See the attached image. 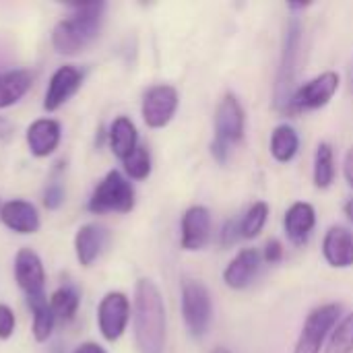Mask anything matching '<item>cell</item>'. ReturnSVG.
Returning a JSON list of instances; mask_svg holds the SVG:
<instances>
[{
    "instance_id": "f546056e",
    "label": "cell",
    "mask_w": 353,
    "mask_h": 353,
    "mask_svg": "<svg viewBox=\"0 0 353 353\" xmlns=\"http://www.w3.org/2000/svg\"><path fill=\"white\" fill-rule=\"evenodd\" d=\"M14 327H17V319L10 306L0 304V341H6L14 335Z\"/></svg>"
},
{
    "instance_id": "836d02e7",
    "label": "cell",
    "mask_w": 353,
    "mask_h": 353,
    "mask_svg": "<svg viewBox=\"0 0 353 353\" xmlns=\"http://www.w3.org/2000/svg\"><path fill=\"white\" fill-rule=\"evenodd\" d=\"M72 353H108L99 343H93V341H87V343H81L79 347H74Z\"/></svg>"
},
{
    "instance_id": "2e32d148",
    "label": "cell",
    "mask_w": 353,
    "mask_h": 353,
    "mask_svg": "<svg viewBox=\"0 0 353 353\" xmlns=\"http://www.w3.org/2000/svg\"><path fill=\"white\" fill-rule=\"evenodd\" d=\"M110 232L99 223H85L74 234V256L81 267H91L108 246Z\"/></svg>"
},
{
    "instance_id": "d590c367",
    "label": "cell",
    "mask_w": 353,
    "mask_h": 353,
    "mask_svg": "<svg viewBox=\"0 0 353 353\" xmlns=\"http://www.w3.org/2000/svg\"><path fill=\"white\" fill-rule=\"evenodd\" d=\"M343 211H345V215H347V219L353 223V199H350L347 203H345V207H343Z\"/></svg>"
},
{
    "instance_id": "52a82bcc",
    "label": "cell",
    "mask_w": 353,
    "mask_h": 353,
    "mask_svg": "<svg viewBox=\"0 0 353 353\" xmlns=\"http://www.w3.org/2000/svg\"><path fill=\"white\" fill-rule=\"evenodd\" d=\"M339 74L335 70L321 72L319 77L302 83L296 91H292V97L285 105L288 114H302V112H314L325 108L339 89Z\"/></svg>"
},
{
    "instance_id": "484cf974",
    "label": "cell",
    "mask_w": 353,
    "mask_h": 353,
    "mask_svg": "<svg viewBox=\"0 0 353 353\" xmlns=\"http://www.w3.org/2000/svg\"><path fill=\"white\" fill-rule=\"evenodd\" d=\"M267 219H269V205H267L265 201L254 203V205L244 213V217L240 219V236L246 238V240L256 238V236L263 232Z\"/></svg>"
},
{
    "instance_id": "e0dca14e",
    "label": "cell",
    "mask_w": 353,
    "mask_h": 353,
    "mask_svg": "<svg viewBox=\"0 0 353 353\" xmlns=\"http://www.w3.org/2000/svg\"><path fill=\"white\" fill-rule=\"evenodd\" d=\"M261 261H263V254L256 248L240 250L223 271L225 285L232 290H246L254 281V277L261 269Z\"/></svg>"
},
{
    "instance_id": "5b68a950",
    "label": "cell",
    "mask_w": 353,
    "mask_h": 353,
    "mask_svg": "<svg viewBox=\"0 0 353 353\" xmlns=\"http://www.w3.org/2000/svg\"><path fill=\"white\" fill-rule=\"evenodd\" d=\"M182 319H184L188 333L194 339L205 337L211 327V321H213L211 294L196 279H186L182 283Z\"/></svg>"
},
{
    "instance_id": "9c48e42d",
    "label": "cell",
    "mask_w": 353,
    "mask_h": 353,
    "mask_svg": "<svg viewBox=\"0 0 353 353\" xmlns=\"http://www.w3.org/2000/svg\"><path fill=\"white\" fill-rule=\"evenodd\" d=\"M130 321V302L122 292H108L97 306V327L108 343H116Z\"/></svg>"
},
{
    "instance_id": "5bb4252c",
    "label": "cell",
    "mask_w": 353,
    "mask_h": 353,
    "mask_svg": "<svg viewBox=\"0 0 353 353\" xmlns=\"http://www.w3.org/2000/svg\"><path fill=\"white\" fill-rule=\"evenodd\" d=\"M0 221H2L4 228H8L14 234H21V236L37 234L39 228H41V219H39V213H37L35 205L29 203V201H23V199L2 203Z\"/></svg>"
},
{
    "instance_id": "d6a6232c",
    "label": "cell",
    "mask_w": 353,
    "mask_h": 353,
    "mask_svg": "<svg viewBox=\"0 0 353 353\" xmlns=\"http://www.w3.org/2000/svg\"><path fill=\"white\" fill-rule=\"evenodd\" d=\"M12 132H14V126L10 124V120L0 116V141H8L12 137Z\"/></svg>"
},
{
    "instance_id": "7402d4cb",
    "label": "cell",
    "mask_w": 353,
    "mask_h": 353,
    "mask_svg": "<svg viewBox=\"0 0 353 353\" xmlns=\"http://www.w3.org/2000/svg\"><path fill=\"white\" fill-rule=\"evenodd\" d=\"M300 149V137L290 124H279L271 134V155L279 163H288Z\"/></svg>"
},
{
    "instance_id": "d4e9b609",
    "label": "cell",
    "mask_w": 353,
    "mask_h": 353,
    "mask_svg": "<svg viewBox=\"0 0 353 353\" xmlns=\"http://www.w3.org/2000/svg\"><path fill=\"white\" fill-rule=\"evenodd\" d=\"M335 182V153L329 143H321L314 153V186L325 190Z\"/></svg>"
},
{
    "instance_id": "83f0119b",
    "label": "cell",
    "mask_w": 353,
    "mask_h": 353,
    "mask_svg": "<svg viewBox=\"0 0 353 353\" xmlns=\"http://www.w3.org/2000/svg\"><path fill=\"white\" fill-rule=\"evenodd\" d=\"M325 353H353V312L337 325Z\"/></svg>"
},
{
    "instance_id": "74e56055",
    "label": "cell",
    "mask_w": 353,
    "mask_h": 353,
    "mask_svg": "<svg viewBox=\"0 0 353 353\" xmlns=\"http://www.w3.org/2000/svg\"><path fill=\"white\" fill-rule=\"evenodd\" d=\"M0 209H2V201H0Z\"/></svg>"
},
{
    "instance_id": "ac0fdd59",
    "label": "cell",
    "mask_w": 353,
    "mask_h": 353,
    "mask_svg": "<svg viewBox=\"0 0 353 353\" xmlns=\"http://www.w3.org/2000/svg\"><path fill=\"white\" fill-rule=\"evenodd\" d=\"M323 254L325 261L333 269H350L353 267V234L347 228L333 225L327 230L323 238Z\"/></svg>"
},
{
    "instance_id": "e575fe53",
    "label": "cell",
    "mask_w": 353,
    "mask_h": 353,
    "mask_svg": "<svg viewBox=\"0 0 353 353\" xmlns=\"http://www.w3.org/2000/svg\"><path fill=\"white\" fill-rule=\"evenodd\" d=\"M343 172H345V178L350 182V186L353 188V147L347 151L345 155V161H343Z\"/></svg>"
},
{
    "instance_id": "7c38bea8",
    "label": "cell",
    "mask_w": 353,
    "mask_h": 353,
    "mask_svg": "<svg viewBox=\"0 0 353 353\" xmlns=\"http://www.w3.org/2000/svg\"><path fill=\"white\" fill-rule=\"evenodd\" d=\"M83 85V70L72 66V64H64L58 66L48 83L46 89V97H43V110L46 112H56L60 110Z\"/></svg>"
},
{
    "instance_id": "8992f818",
    "label": "cell",
    "mask_w": 353,
    "mask_h": 353,
    "mask_svg": "<svg viewBox=\"0 0 353 353\" xmlns=\"http://www.w3.org/2000/svg\"><path fill=\"white\" fill-rule=\"evenodd\" d=\"M300 48H302V25H300L298 17H292L285 27L281 64H279L277 83H275V105L279 110H285V105L292 97V85H294L296 70H298Z\"/></svg>"
},
{
    "instance_id": "30bf717a",
    "label": "cell",
    "mask_w": 353,
    "mask_h": 353,
    "mask_svg": "<svg viewBox=\"0 0 353 353\" xmlns=\"http://www.w3.org/2000/svg\"><path fill=\"white\" fill-rule=\"evenodd\" d=\"M180 97L172 85H153L145 91L141 103V116L149 128H163L172 122L178 110Z\"/></svg>"
},
{
    "instance_id": "f1b7e54d",
    "label": "cell",
    "mask_w": 353,
    "mask_h": 353,
    "mask_svg": "<svg viewBox=\"0 0 353 353\" xmlns=\"http://www.w3.org/2000/svg\"><path fill=\"white\" fill-rule=\"evenodd\" d=\"M64 196H66L64 186H62L60 182H52V184L46 188V192H43V207H46L48 211H56V209L62 207Z\"/></svg>"
},
{
    "instance_id": "1f68e13d",
    "label": "cell",
    "mask_w": 353,
    "mask_h": 353,
    "mask_svg": "<svg viewBox=\"0 0 353 353\" xmlns=\"http://www.w3.org/2000/svg\"><path fill=\"white\" fill-rule=\"evenodd\" d=\"M283 259V244L279 240H269L263 250V261L267 265H277Z\"/></svg>"
},
{
    "instance_id": "277c9868",
    "label": "cell",
    "mask_w": 353,
    "mask_h": 353,
    "mask_svg": "<svg viewBox=\"0 0 353 353\" xmlns=\"http://www.w3.org/2000/svg\"><path fill=\"white\" fill-rule=\"evenodd\" d=\"M134 201H137L134 188L128 182V178L118 170H110L91 192L87 209L93 215H105V213L124 215L134 209Z\"/></svg>"
},
{
    "instance_id": "ba28073f",
    "label": "cell",
    "mask_w": 353,
    "mask_h": 353,
    "mask_svg": "<svg viewBox=\"0 0 353 353\" xmlns=\"http://www.w3.org/2000/svg\"><path fill=\"white\" fill-rule=\"evenodd\" d=\"M339 316H341L339 304H323L314 308L304 321L294 353H321L325 339L337 325Z\"/></svg>"
},
{
    "instance_id": "603a6c76",
    "label": "cell",
    "mask_w": 353,
    "mask_h": 353,
    "mask_svg": "<svg viewBox=\"0 0 353 353\" xmlns=\"http://www.w3.org/2000/svg\"><path fill=\"white\" fill-rule=\"evenodd\" d=\"M50 308L54 312L56 319H60L62 323H70L81 306V294L77 288L72 285H62L58 288L52 296H50Z\"/></svg>"
},
{
    "instance_id": "3957f363",
    "label": "cell",
    "mask_w": 353,
    "mask_h": 353,
    "mask_svg": "<svg viewBox=\"0 0 353 353\" xmlns=\"http://www.w3.org/2000/svg\"><path fill=\"white\" fill-rule=\"evenodd\" d=\"M246 114L240 99L234 93H225L215 110V137L211 143V153L219 163H228L232 147L244 139Z\"/></svg>"
},
{
    "instance_id": "4fadbf2b",
    "label": "cell",
    "mask_w": 353,
    "mask_h": 353,
    "mask_svg": "<svg viewBox=\"0 0 353 353\" xmlns=\"http://www.w3.org/2000/svg\"><path fill=\"white\" fill-rule=\"evenodd\" d=\"M211 236V213L203 205L186 209L180 223V244L188 252L203 250Z\"/></svg>"
},
{
    "instance_id": "8fae6325",
    "label": "cell",
    "mask_w": 353,
    "mask_h": 353,
    "mask_svg": "<svg viewBox=\"0 0 353 353\" xmlns=\"http://www.w3.org/2000/svg\"><path fill=\"white\" fill-rule=\"evenodd\" d=\"M14 279L27 302L46 298V271L39 254L31 248H21L14 256Z\"/></svg>"
},
{
    "instance_id": "ffe728a7",
    "label": "cell",
    "mask_w": 353,
    "mask_h": 353,
    "mask_svg": "<svg viewBox=\"0 0 353 353\" xmlns=\"http://www.w3.org/2000/svg\"><path fill=\"white\" fill-rule=\"evenodd\" d=\"M108 141H110V149L112 153L124 161L137 147H139V132H137V126L130 118L126 116H118L112 126H110V132H108Z\"/></svg>"
},
{
    "instance_id": "6da1fadb",
    "label": "cell",
    "mask_w": 353,
    "mask_h": 353,
    "mask_svg": "<svg viewBox=\"0 0 353 353\" xmlns=\"http://www.w3.org/2000/svg\"><path fill=\"white\" fill-rule=\"evenodd\" d=\"M134 343L139 353H165L168 319L159 288L151 279H139L132 304Z\"/></svg>"
},
{
    "instance_id": "9a60e30c",
    "label": "cell",
    "mask_w": 353,
    "mask_h": 353,
    "mask_svg": "<svg viewBox=\"0 0 353 353\" xmlns=\"http://www.w3.org/2000/svg\"><path fill=\"white\" fill-rule=\"evenodd\" d=\"M60 137H62L60 122L52 120V118H39V120L31 122L27 132H25L29 153L37 159L50 157L58 149Z\"/></svg>"
},
{
    "instance_id": "cb8c5ba5",
    "label": "cell",
    "mask_w": 353,
    "mask_h": 353,
    "mask_svg": "<svg viewBox=\"0 0 353 353\" xmlns=\"http://www.w3.org/2000/svg\"><path fill=\"white\" fill-rule=\"evenodd\" d=\"M27 304L33 314V329H31L33 337L37 343H46L52 337V331L56 325V316L50 308V302H48V298H41V300H33Z\"/></svg>"
},
{
    "instance_id": "4316f807",
    "label": "cell",
    "mask_w": 353,
    "mask_h": 353,
    "mask_svg": "<svg viewBox=\"0 0 353 353\" xmlns=\"http://www.w3.org/2000/svg\"><path fill=\"white\" fill-rule=\"evenodd\" d=\"M122 165H124V172H126L128 178H132V180H147L149 174H151V155H149L147 147L139 145L122 161Z\"/></svg>"
},
{
    "instance_id": "4dcf8cb0",
    "label": "cell",
    "mask_w": 353,
    "mask_h": 353,
    "mask_svg": "<svg viewBox=\"0 0 353 353\" xmlns=\"http://www.w3.org/2000/svg\"><path fill=\"white\" fill-rule=\"evenodd\" d=\"M238 238H242V236H240V223H238L236 219L225 221L223 228H221V234H219L221 246H234V244L238 242Z\"/></svg>"
},
{
    "instance_id": "d6986e66",
    "label": "cell",
    "mask_w": 353,
    "mask_h": 353,
    "mask_svg": "<svg viewBox=\"0 0 353 353\" xmlns=\"http://www.w3.org/2000/svg\"><path fill=\"white\" fill-rule=\"evenodd\" d=\"M316 225V211L310 203H294L283 219L285 236L294 246H304Z\"/></svg>"
},
{
    "instance_id": "7a4b0ae2",
    "label": "cell",
    "mask_w": 353,
    "mask_h": 353,
    "mask_svg": "<svg viewBox=\"0 0 353 353\" xmlns=\"http://www.w3.org/2000/svg\"><path fill=\"white\" fill-rule=\"evenodd\" d=\"M105 17L103 2L72 6V12L60 19L52 31V46L58 54L74 56L83 52L99 35Z\"/></svg>"
},
{
    "instance_id": "44dd1931",
    "label": "cell",
    "mask_w": 353,
    "mask_h": 353,
    "mask_svg": "<svg viewBox=\"0 0 353 353\" xmlns=\"http://www.w3.org/2000/svg\"><path fill=\"white\" fill-rule=\"evenodd\" d=\"M33 74L25 68L0 72V110L19 103L31 89Z\"/></svg>"
},
{
    "instance_id": "8d00e7d4",
    "label": "cell",
    "mask_w": 353,
    "mask_h": 353,
    "mask_svg": "<svg viewBox=\"0 0 353 353\" xmlns=\"http://www.w3.org/2000/svg\"><path fill=\"white\" fill-rule=\"evenodd\" d=\"M211 353H232V352H230V350H225V347H215Z\"/></svg>"
}]
</instances>
